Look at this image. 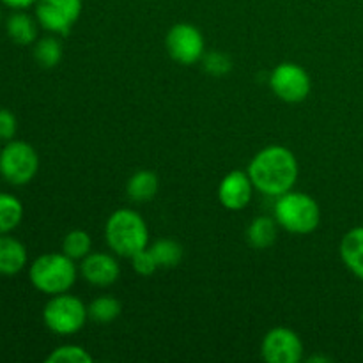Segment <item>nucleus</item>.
I'll use <instances>...</instances> for the list:
<instances>
[{
    "mask_svg": "<svg viewBox=\"0 0 363 363\" xmlns=\"http://www.w3.org/2000/svg\"><path fill=\"white\" fill-rule=\"evenodd\" d=\"M247 172L255 190L277 199L293 190L300 165L291 149L284 145H268L252 158Z\"/></svg>",
    "mask_w": 363,
    "mask_h": 363,
    "instance_id": "1",
    "label": "nucleus"
},
{
    "mask_svg": "<svg viewBox=\"0 0 363 363\" xmlns=\"http://www.w3.org/2000/svg\"><path fill=\"white\" fill-rule=\"evenodd\" d=\"M105 240L110 250L121 257L131 259L149 247V229L140 213L121 208L105 223Z\"/></svg>",
    "mask_w": 363,
    "mask_h": 363,
    "instance_id": "2",
    "label": "nucleus"
},
{
    "mask_svg": "<svg viewBox=\"0 0 363 363\" xmlns=\"http://www.w3.org/2000/svg\"><path fill=\"white\" fill-rule=\"evenodd\" d=\"M277 223L291 234H311L321 222V208L311 195L303 191H287L277 197L273 209Z\"/></svg>",
    "mask_w": 363,
    "mask_h": 363,
    "instance_id": "3",
    "label": "nucleus"
},
{
    "mask_svg": "<svg viewBox=\"0 0 363 363\" xmlns=\"http://www.w3.org/2000/svg\"><path fill=\"white\" fill-rule=\"evenodd\" d=\"M80 269L74 261L64 252L60 254H45L35 259L28 269V279L32 286L48 296L67 293L77 282Z\"/></svg>",
    "mask_w": 363,
    "mask_h": 363,
    "instance_id": "4",
    "label": "nucleus"
},
{
    "mask_svg": "<svg viewBox=\"0 0 363 363\" xmlns=\"http://www.w3.org/2000/svg\"><path fill=\"white\" fill-rule=\"evenodd\" d=\"M89 319L87 305L73 294H55L43 308V321L57 335H74Z\"/></svg>",
    "mask_w": 363,
    "mask_h": 363,
    "instance_id": "5",
    "label": "nucleus"
},
{
    "mask_svg": "<svg viewBox=\"0 0 363 363\" xmlns=\"http://www.w3.org/2000/svg\"><path fill=\"white\" fill-rule=\"evenodd\" d=\"M39 170V156L30 144L9 140L0 151V176L14 186L30 183Z\"/></svg>",
    "mask_w": 363,
    "mask_h": 363,
    "instance_id": "6",
    "label": "nucleus"
},
{
    "mask_svg": "<svg viewBox=\"0 0 363 363\" xmlns=\"http://www.w3.org/2000/svg\"><path fill=\"white\" fill-rule=\"evenodd\" d=\"M273 94L286 103H300L308 98L312 89L311 74L305 67L294 62H282L269 74Z\"/></svg>",
    "mask_w": 363,
    "mask_h": 363,
    "instance_id": "7",
    "label": "nucleus"
},
{
    "mask_svg": "<svg viewBox=\"0 0 363 363\" xmlns=\"http://www.w3.org/2000/svg\"><path fill=\"white\" fill-rule=\"evenodd\" d=\"M165 48L176 62L191 66L202 60V55L206 53V43L202 32L195 25L181 21V23L172 25L167 32Z\"/></svg>",
    "mask_w": 363,
    "mask_h": 363,
    "instance_id": "8",
    "label": "nucleus"
},
{
    "mask_svg": "<svg viewBox=\"0 0 363 363\" xmlns=\"http://www.w3.org/2000/svg\"><path fill=\"white\" fill-rule=\"evenodd\" d=\"M82 9H84L82 0H38L35 20L45 30L57 35H66L80 18Z\"/></svg>",
    "mask_w": 363,
    "mask_h": 363,
    "instance_id": "9",
    "label": "nucleus"
},
{
    "mask_svg": "<svg viewBox=\"0 0 363 363\" xmlns=\"http://www.w3.org/2000/svg\"><path fill=\"white\" fill-rule=\"evenodd\" d=\"M261 357L268 363H298L303 360V342L294 330H269L261 342Z\"/></svg>",
    "mask_w": 363,
    "mask_h": 363,
    "instance_id": "10",
    "label": "nucleus"
},
{
    "mask_svg": "<svg viewBox=\"0 0 363 363\" xmlns=\"http://www.w3.org/2000/svg\"><path fill=\"white\" fill-rule=\"evenodd\" d=\"M254 183L248 172L233 170L218 184V201L229 211H241L247 208L254 197Z\"/></svg>",
    "mask_w": 363,
    "mask_h": 363,
    "instance_id": "11",
    "label": "nucleus"
},
{
    "mask_svg": "<svg viewBox=\"0 0 363 363\" xmlns=\"http://www.w3.org/2000/svg\"><path fill=\"white\" fill-rule=\"evenodd\" d=\"M80 275L87 284L94 287H108L117 282L121 275V266L112 254L106 252H91L80 262Z\"/></svg>",
    "mask_w": 363,
    "mask_h": 363,
    "instance_id": "12",
    "label": "nucleus"
},
{
    "mask_svg": "<svg viewBox=\"0 0 363 363\" xmlns=\"http://www.w3.org/2000/svg\"><path fill=\"white\" fill-rule=\"evenodd\" d=\"M339 252L346 268L363 280V225L354 227L344 234Z\"/></svg>",
    "mask_w": 363,
    "mask_h": 363,
    "instance_id": "13",
    "label": "nucleus"
},
{
    "mask_svg": "<svg viewBox=\"0 0 363 363\" xmlns=\"http://www.w3.org/2000/svg\"><path fill=\"white\" fill-rule=\"evenodd\" d=\"M27 248L16 238L0 234V275H16L27 264Z\"/></svg>",
    "mask_w": 363,
    "mask_h": 363,
    "instance_id": "14",
    "label": "nucleus"
},
{
    "mask_svg": "<svg viewBox=\"0 0 363 363\" xmlns=\"http://www.w3.org/2000/svg\"><path fill=\"white\" fill-rule=\"evenodd\" d=\"M279 236V223L275 216H257L252 220V223L247 229V241L252 248L257 250H266L272 247Z\"/></svg>",
    "mask_w": 363,
    "mask_h": 363,
    "instance_id": "15",
    "label": "nucleus"
},
{
    "mask_svg": "<svg viewBox=\"0 0 363 363\" xmlns=\"http://www.w3.org/2000/svg\"><path fill=\"white\" fill-rule=\"evenodd\" d=\"M158 186L160 181L155 172H151V170H138V172H135L128 179L126 194L130 201L142 204V202H149L156 197Z\"/></svg>",
    "mask_w": 363,
    "mask_h": 363,
    "instance_id": "16",
    "label": "nucleus"
},
{
    "mask_svg": "<svg viewBox=\"0 0 363 363\" xmlns=\"http://www.w3.org/2000/svg\"><path fill=\"white\" fill-rule=\"evenodd\" d=\"M38 20L30 16V14L18 11V13L11 14L7 18V34L13 39L16 45H32L38 41Z\"/></svg>",
    "mask_w": 363,
    "mask_h": 363,
    "instance_id": "17",
    "label": "nucleus"
},
{
    "mask_svg": "<svg viewBox=\"0 0 363 363\" xmlns=\"http://www.w3.org/2000/svg\"><path fill=\"white\" fill-rule=\"evenodd\" d=\"M121 301L117 298L108 296H98L87 305V312H89V319L98 325H110V323L116 321L117 318L121 315Z\"/></svg>",
    "mask_w": 363,
    "mask_h": 363,
    "instance_id": "18",
    "label": "nucleus"
},
{
    "mask_svg": "<svg viewBox=\"0 0 363 363\" xmlns=\"http://www.w3.org/2000/svg\"><path fill=\"white\" fill-rule=\"evenodd\" d=\"M23 218V204L9 194H0V234H9Z\"/></svg>",
    "mask_w": 363,
    "mask_h": 363,
    "instance_id": "19",
    "label": "nucleus"
},
{
    "mask_svg": "<svg viewBox=\"0 0 363 363\" xmlns=\"http://www.w3.org/2000/svg\"><path fill=\"white\" fill-rule=\"evenodd\" d=\"M34 59L45 69H52L62 59V45L55 35H46L35 41Z\"/></svg>",
    "mask_w": 363,
    "mask_h": 363,
    "instance_id": "20",
    "label": "nucleus"
},
{
    "mask_svg": "<svg viewBox=\"0 0 363 363\" xmlns=\"http://www.w3.org/2000/svg\"><path fill=\"white\" fill-rule=\"evenodd\" d=\"M149 248H151L152 255H155L160 268L172 269L176 268L181 262V259H183V247H181L177 241L169 240V238L156 240Z\"/></svg>",
    "mask_w": 363,
    "mask_h": 363,
    "instance_id": "21",
    "label": "nucleus"
},
{
    "mask_svg": "<svg viewBox=\"0 0 363 363\" xmlns=\"http://www.w3.org/2000/svg\"><path fill=\"white\" fill-rule=\"evenodd\" d=\"M92 250V240L89 233L82 229L69 230L62 240V252L73 261H82Z\"/></svg>",
    "mask_w": 363,
    "mask_h": 363,
    "instance_id": "22",
    "label": "nucleus"
},
{
    "mask_svg": "<svg viewBox=\"0 0 363 363\" xmlns=\"http://www.w3.org/2000/svg\"><path fill=\"white\" fill-rule=\"evenodd\" d=\"M92 354L85 347L77 344H66V346L55 347L46 357V363H92Z\"/></svg>",
    "mask_w": 363,
    "mask_h": 363,
    "instance_id": "23",
    "label": "nucleus"
},
{
    "mask_svg": "<svg viewBox=\"0 0 363 363\" xmlns=\"http://www.w3.org/2000/svg\"><path fill=\"white\" fill-rule=\"evenodd\" d=\"M202 66H204L206 73L213 74V77H223L233 69V62H230L229 55L218 52H208L202 55Z\"/></svg>",
    "mask_w": 363,
    "mask_h": 363,
    "instance_id": "24",
    "label": "nucleus"
},
{
    "mask_svg": "<svg viewBox=\"0 0 363 363\" xmlns=\"http://www.w3.org/2000/svg\"><path fill=\"white\" fill-rule=\"evenodd\" d=\"M131 266H133V272L140 277H151L152 273L158 272L160 266L156 262L155 255H152L151 248H144V250L137 252V254L131 257Z\"/></svg>",
    "mask_w": 363,
    "mask_h": 363,
    "instance_id": "25",
    "label": "nucleus"
},
{
    "mask_svg": "<svg viewBox=\"0 0 363 363\" xmlns=\"http://www.w3.org/2000/svg\"><path fill=\"white\" fill-rule=\"evenodd\" d=\"M16 130L18 123L13 112H9L6 108H0V140H13V137L16 135Z\"/></svg>",
    "mask_w": 363,
    "mask_h": 363,
    "instance_id": "26",
    "label": "nucleus"
},
{
    "mask_svg": "<svg viewBox=\"0 0 363 363\" xmlns=\"http://www.w3.org/2000/svg\"><path fill=\"white\" fill-rule=\"evenodd\" d=\"M4 4H6L7 7H11V9H27V7H32L38 4V0H2Z\"/></svg>",
    "mask_w": 363,
    "mask_h": 363,
    "instance_id": "27",
    "label": "nucleus"
},
{
    "mask_svg": "<svg viewBox=\"0 0 363 363\" xmlns=\"http://www.w3.org/2000/svg\"><path fill=\"white\" fill-rule=\"evenodd\" d=\"M308 362H328V358H326V357H312V358H308Z\"/></svg>",
    "mask_w": 363,
    "mask_h": 363,
    "instance_id": "28",
    "label": "nucleus"
},
{
    "mask_svg": "<svg viewBox=\"0 0 363 363\" xmlns=\"http://www.w3.org/2000/svg\"><path fill=\"white\" fill-rule=\"evenodd\" d=\"M0 21H2V13H0Z\"/></svg>",
    "mask_w": 363,
    "mask_h": 363,
    "instance_id": "29",
    "label": "nucleus"
}]
</instances>
